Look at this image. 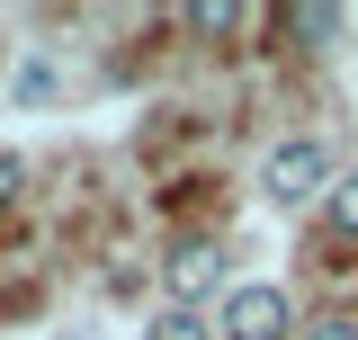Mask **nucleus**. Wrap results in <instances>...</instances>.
Segmentation results:
<instances>
[{
  "label": "nucleus",
  "instance_id": "nucleus-9",
  "mask_svg": "<svg viewBox=\"0 0 358 340\" xmlns=\"http://www.w3.org/2000/svg\"><path fill=\"white\" fill-rule=\"evenodd\" d=\"M18 179H27V170H18V153H0V206L18 197Z\"/></svg>",
  "mask_w": 358,
  "mask_h": 340
},
{
  "label": "nucleus",
  "instance_id": "nucleus-5",
  "mask_svg": "<svg viewBox=\"0 0 358 340\" xmlns=\"http://www.w3.org/2000/svg\"><path fill=\"white\" fill-rule=\"evenodd\" d=\"M322 215H331V233H341V242H358V170L322 188Z\"/></svg>",
  "mask_w": 358,
  "mask_h": 340
},
{
  "label": "nucleus",
  "instance_id": "nucleus-1",
  "mask_svg": "<svg viewBox=\"0 0 358 340\" xmlns=\"http://www.w3.org/2000/svg\"><path fill=\"white\" fill-rule=\"evenodd\" d=\"M260 188L278 197V206H313L322 188H331V153L313 143V134H287L278 153H268V170H260Z\"/></svg>",
  "mask_w": 358,
  "mask_h": 340
},
{
  "label": "nucleus",
  "instance_id": "nucleus-4",
  "mask_svg": "<svg viewBox=\"0 0 358 340\" xmlns=\"http://www.w3.org/2000/svg\"><path fill=\"white\" fill-rule=\"evenodd\" d=\"M278 27H287V36H305V45H331L350 18H341V9H278Z\"/></svg>",
  "mask_w": 358,
  "mask_h": 340
},
{
  "label": "nucleus",
  "instance_id": "nucleus-3",
  "mask_svg": "<svg viewBox=\"0 0 358 340\" xmlns=\"http://www.w3.org/2000/svg\"><path fill=\"white\" fill-rule=\"evenodd\" d=\"M224 278V251L215 242H179L171 251V296H179V313H197V296Z\"/></svg>",
  "mask_w": 358,
  "mask_h": 340
},
{
  "label": "nucleus",
  "instance_id": "nucleus-2",
  "mask_svg": "<svg viewBox=\"0 0 358 340\" xmlns=\"http://www.w3.org/2000/svg\"><path fill=\"white\" fill-rule=\"evenodd\" d=\"M224 340H287V296H278V287H233Z\"/></svg>",
  "mask_w": 358,
  "mask_h": 340
},
{
  "label": "nucleus",
  "instance_id": "nucleus-6",
  "mask_svg": "<svg viewBox=\"0 0 358 340\" xmlns=\"http://www.w3.org/2000/svg\"><path fill=\"white\" fill-rule=\"evenodd\" d=\"M143 340H215V332H206V313H179L171 304L162 323H143Z\"/></svg>",
  "mask_w": 358,
  "mask_h": 340
},
{
  "label": "nucleus",
  "instance_id": "nucleus-7",
  "mask_svg": "<svg viewBox=\"0 0 358 340\" xmlns=\"http://www.w3.org/2000/svg\"><path fill=\"white\" fill-rule=\"evenodd\" d=\"M188 27H197V36H233V27H242V9H233V0H197V9H188Z\"/></svg>",
  "mask_w": 358,
  "mask_h": 340
},
{
  "label": "nucleus",
  "instance_id": "nucleus-8",
  "mask_svg": "<svg viewBox=\"0 0 358 340\" xmlns=\"http://www.w3.org/2000/svg\"><path fill=\"white\" fill-rule=\"evenodd\" d=\"M305 340H358V313H322V323H313Z\"/></svg>",
  "mask_w": 358,
  "mask_h": 340
}]
</instances>
